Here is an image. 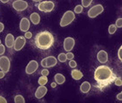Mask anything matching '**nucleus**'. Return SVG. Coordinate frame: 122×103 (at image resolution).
<instances>
[{
  "instance_id": "obj_1",
  "label": "nucleus",
  "mask_w": 122,
  "mask_h": 103,
  "mask_svg": "<svg viewBox=\"0 0 122 103\" xmlns=\"http://www.w3.org/2000/svg\"><path fill=\"white\" fill-rule=\"evenodd\" d=\"M35 46L41 50H47L51 48L54 43V37L49 31H41L35 36Z\"/></svg>"
},
{
  "instance_id": "obj_2",
  "label": "nucleus",
  "mask_w": 122,
  "mask_h": 103,
  "mask_svg": "<svg viewBox=\"0 0 122 103\" xmlns=\"http://www.w3.org/2000/svg\"><path fill=\"white\" fill-rule=\"evenodd\" d=\"M113 77V70L107 65H100L96 69L94 78L96 82L104 83L109 81Z\"/></svg>"
},
{
  "instance_id": "obj_3",
  "label": "nucleus",
  "mask_w": 122,
  "mask_h": 103,
  "mask_svg": "<svg viewBox=\"0 0 122 103\" xmlns=\"http://www.w3.org/2000/svg\"><path fill=\"white\" fill-rule=\"evenodd\" d=\"M75 13L71 10H67L65 12V14L63 15L62 18L60 20V22H59V25L62 28H65V27L70 25L73 21L75 20Z\"/></svg>"
},
{
  "instance_id": "obj_4",
  "label": "nucleus",
  "mask_w": 122,
  "mask_h": 103,
  "mask_svg": "<svg viewBox=\"0 0 122 103\" xmlns=\"http://www.w3.org/2000/svg\"><path fill=\"white\" fill-rule=\"evenodd\" d=\"M37 7L39 10L45 12V13H49V12L53 10L55 5L52 1H41L39 3Z\"/></svg>"
},
{
  "instance_id": "obj_5",
  "label": "nucleus",
  "mask_w": 122,
  "mask_h": 103,
  "mask_svg": "<svg viewBox=\"0 0 122 103\" xmlns=\"http://www.w3.org/2000/svg\"><path fill=\"white\" fill-rule=\"evenodd\" d=\"M104 11V7L102 5H96L88 10V16L89 18H96L97 15H101Z\"/></svg>"
},
{
  "instance_id": "obj_6",
  "label": "nucleus",
  "mask_w": 122,
  "mask_h": 103,
  "mask_svg": "<svg viewBox=\"0 0 122 103\" xmlns=\"http://www.w3.org/2000/svg\"><path fill=\"white\" fill-rule=\"evenodd\" d=\"M57 63H58V59L54 56H48L42 59L41 62V65L43 68H51L56 65Z\"/></svg>"
},
{
  "instance_id": "obj_7",
  "label": "nucleus",
  "mask_w": 122,
  "mask_h": 103,
  "mask_svg": "<svg viewBox=\"0 0 122 103\" xmlns=\"http://www.w3.org/2000/svg\"><path fill=\"white\" fill-rule=\"evenodd\" d=\"M10 69V61L6 56H0V70L5 73H8Z\"/></svg>"
},
{
  "instance_id": "obj_8",
  "label": "nucleus",
  "mask_w": 122,
  "mask_h": 103,
  "mask_svg": "<svg viewBox=\"0 0 122 103\" xmlns=\"http://www.w3.org/2000/svg\"><path fill=\"white\" fill-rule=\"evenodd\" d=\"M13 9L16 11H24L28 7V4L25 0H15L12 3Z\"/></svg>"
},
{
  "instance_id": "obj_9",
  "label": "nucleus",
  "mask_w": 122,
  "mask_h": 103,
  "mask_svg": "<svg viewBox=\"0 0 122 103\" xmlns=\"http://www.w3.org/2000/svg\"><path fill=\"white\" fill-rule=\"evenodd\" d=\"M39 68V64L36 60H31L28 62V64H27L26 68H25V72L28 75H32Z\"/></svg>"
},
{
  "instance_id": "obj_10",
  "label": "nucleus",
  "mask_w": 122,
  "mask_h": 103,
  "mask_svg": "<svg viewBox=\"0 0 122 103\" xmlns=\"http://www.w3.org/2000/svg\"><path fill=\"white\" fill-rule=\"evenodd\" d=\"M25 44H26V38L24 37V36H18L15 39V41H14V50L16 51V52L21 51L24 47Z\"/></svg>"
},
{
  "instance_id": "obj_11",
  "label": "nucleus",
  "mask_w": 122,
  "mask_h": 103,
  "mask_svg": "<svg viewBox=\"0 0 122 103\" xmlns=\"http://www.w3.org/2000/svg\"><path fill=\"white\" fill-rule=\"evenodd\" d=\"M75 46V39L72 37H66L64 39V49L66 52H71Z\"/></svg>"
},
{
  "instance_id": "obj_12",
  "label": "nucleus",
  "mask_w": 122,
  "mask_h": 103,
  "mask_svg": "<svg viewBox=\"0 0 122 103\" xmlns=\"http://www.w3.org/2000/svg\"><path fill=\"white\" fill-rule=\"evenodd\" d=\"M19 28H20V30L22 31V32H24V33L28 31V29L30 28V21L27 17L22 18L21 21H20Z\"/></svg>"
},
{
  "instance_id": "obj_13",
  "label": "nucleus",
  "mask_w": 122,
  "mask_h": 103,
  "mask_svg": "<svg viewBox=\"0 0 122 103\" xmlns=\"http://www.w3.org/2000/svg\"><path fill=\"white\" fill-rule=\"evenodd\" d=\"M46 93H47V88L46 86L40 85L37 88V89H36V91H35V95L37 99H41L46 95Z\"/></svg>"
},
{
  "instance_id": "obj_14",
  "label": "nucleus",
  "mask_w": 122,
  "mask_h": 103,
  "mask_svg": "<svg viewBox=\"0 0 122 103\" xmlns=\"http://www.w3.org/2000/svg\"><path fill=\"white\" fill-rule=\"evenodd\" d=\"M96 58H97V60H98L100 63L105 64V63H107V60H108V54H107V53L106 51L101 50L97 53Z\"/></svg>"
},
{
  "instance_id": "obj_15",
  "label": "nucleus",
  "mask_w": 122,
  "mask_h": 103,
  "mask_svg": "<svg viewBox=\"0 0 122 103\" xmlns=\"http://www.w3.org/2000/svg\"><path fill=\"white\" fill-rule=\"evenodd\" d=\"M14 41H15V38H14L12 34H8L5 36V46H6L8 48H13Z\"/></svg>"
},
{
  "instance_id": "obj_16",
  "label": "nucleus",
  "mask_w": 122,
  "mask_h": 103,
  "mask_svg": "<svg viewBox=\"0 0 122 103\" xmlns=\"http://www.w3.org/2000/svg\"><path fill=\"white\" fill-rule=\"evenodd\" d=\"M71 77L74 80H76V81H78V80H81V79L83 78V72L79 70H76V69H74V70H71Z\"/></svg>"
},
{
  "instance_id": "obj_17",
  "label": "nucleus",
  "mask_w": 122,
  "mask_h": 103,
  "mask_svg": "<svg viewBox=\"0 0 122 103\" xmlns=\"http://www.w3.org/2000/svg\"><path fill=\"white\" fill-rule=\"evenodd\" d=\"M29 21H30L33 24L38 25L41 22V16L38 13L36 12H34L30 15V17H29Z\"/></svg>"
},
{
  "instance_id": "obj_18",
  "label": "nucleus",
  "mask_w": 122,
  "mask_h": 103,
  "mask_svg": "<svg viewBox=\"0 0 122 103\" xmlns=\"http://www.w3.org/2000/svg\"><path fill=\"white\" fill-rule=\"evenodd\" d=\"M66 77L61 73H57L54 75V81L57 84H64L66 83Z\"/></svg>"
},
{
  "instance_id": "obj_19",
  "label": "nucleus",
  "mask_w": 122,
  "mask_h": 103,
  "mask_svg": "<svg viewBox=\"0 0 122 103\" xmlns=\"http://www.w3.org/2000/svg\"><path fill=\"white\" fill-rule=\"evenodd\" d=\"M90 88H91V85L88 81L83 82V83L80 85V91L83 94H87L90 90Z\"/></svg>"
},
{
  "instance_id": "obj_20",
  "label": "nucleus",
  "mask_w": 122,
  "mask_h": 103,
  "mask_svg": "<svg viewBox=\"0 0 122 103\" xmlns=\"http://www.w3.org/2000/svg\"><path fill=\"white\" fill-rule=\"evenodd\" d=\"M47 82H48V79L46 76H41V77H39V79H38V83H39V85H46L47 83Z\"/></svg>"
},
{
  "instance_id": "obj_21",
  "label": "nucleus",
  "mask_w": 122,
  "mask_h": 103,
  "mask_svg": "<svg viewBox=\"0 0 122 103\" xmlns=\"http://www.w3.org/2000/svg\"><path fill=\"white\" fill-rule=\"evenodd\" d=\"M14 101L15 103H25V99L22 94H17L14 98Z\"/></svg>"
},
{
  "instance_id": "obj_22",
  "label": "nucleus",
  "mask_w": 122,
  "mask_h": 103,
  "mask_svg": "<svg viewBox=\"0 0 122 103\" xmlns=\"http://www.w3.org/2000/svg\"><path fill=\"white\" fill-rule=\"evenodd\" d=\"M58 60H59V62H61V63H65V62L67 60L66 53H59V56H58Z\"/></svg>"
},
{
  "instance_id": "obj_23",
  "label": "nucleus",
  "mask_w": 122,
  "mask_h": 103,
  "mask_svg": "<svg viewBox=\"0 0 122 103\" xmlns=\"http://www.w3.org/2000/svg\"><path fill=\"white\" fill-rule=\"evenodd\" d=\"M81 1H82V6L83 8L89 7L92 4V2H93V0H81Z\"/></svg>"
},
{
  "instance_id": "obj_24",
  "label": "nucleus",
  "mask_w": 122,
  "mask_h": 103,
  "mask_svg": "<svg viewBox=\"0 0 122 103\" xmlns=\"http://www.w3.org/2000/svg\"><path fill=\"white\" fill-rule=\"evenodd\" d=\"M117 30V27L115 26V24H111L108 27V33L109 34H113Z\"/></svg>"
},
{
  "instance_id": "obj_25",
  "label": "nucleus",
  "mask_w": 122,
  "mask_h": 103,
  "mask_svg": "<svg viewBox=\"0 0 122 103\" xmlns=\"http://www.w3.org/2000/svg\"><path fill=\"white\" fill-rule=\"evenodd\" d=\"M83 9V7L82 6V5H78L74 8V11H73V12H74L75 14H80V13H82Z\"/></svg>"
},
{
  "instance_id": "obj_26",
  "label": "nucleus",
  "mask_w": 122,
  "mask_h": 103,
  "mask_svg": "<svg viewBox=\"0 0 122 103\" xmlns=\"http://www.w3.org/2000/svg\"><path fill=\"white\" fill-rule=\"evenodd\" d=\"M69 66L71 68L74 69L77 66V63H76V61H75L74 59H71V60H69Z\"/></svg>"
},
{
  "instance_id": "obj_27",
  "label": "nucleus",
  "mask_w": 122,
  "mask_h": 103,
  "mask_svg": "<svg viewBox=\"0 0 122 103\" xmlns=\"http://www.w3.org/2000/svg\"><path fill=\"white\" fill-rule=\"evenodd\" d=\"M115 26L119 29H121L122 27V18H118L115 22Z\"/></svg>"
},
{
  "instance_id": "obj_28",
  "label": "nucleus",
  "mask_w": 122,
  "mask_h": 103,
  "mask_svg": "<svg viewBox=\"0 0 122 103\" xmlns=\"http://www.w3.org/2000/svg\"><path fill=\"white\" fill-rule=\"evenodd\" d=\"M66 59H67L68 60L73 59H74V54H73L71 52H67V53H66Z\"/></svg>"
},
{
  "instance_id": "obj_29",
  "label": "nucleus",
  "mask_w": 122,
  "mask_h": 103,
  "mask_svg": "<svg viewBox=\"0 0 122 103\" xmlns=\"http://www.w3.org/2000/svg\"><path fill=\"white\" fill-rule=\"evenodd\" d=\"M114 84H115L116 86H119V87H120V86L122 85V79L120 78V77H119V78H116L115 82H114Z\"/></svg>"
},
{
  "instance_id": "obj_30",
  "label": "nucleus",
  "mask_w": 122,
  "mask_h": 103,
  "mask_svg": "<svg viewBox=\"0 0 122 103\" xmlns=\"http://www.w3.org/2000/svg\"><path fill=\"white\" fill-rule=\"evenodd\" d=\"M5 53V46L3 44H0V56L4 55Z\"/></svg>"
},
{
  "instance_id": "obj_31",
  "label": "nucleus",
  "mask_w": 122,
  "mask_h": 103,
  "mask_svg": "<svg viewBox=\"0 0 122 103\" xmlns=\"http://www.w3.org/2000/svg\"><path fill=\"white\" fill-rule=\"evenodd\" d=\"M32 33L31 32H28V31H27V32H25V34H24V37L26 38V39H31L32 38Z\"/></svg>"
},
{
  "instance_id": "obj_32",
  "label": "nucleus",
  "mask_w": 122,
  "mask_h": 103,
  "mask_svg": "<svg viewBox=\"0 0 122 103\" xmlns=\"http://www.w3.org/2000/svg\"><path fill=\"white\" fill-rule=\"evenodd\" d=\"M118 58H119V59L121 61L122 60V46H120L119 51H118Z\"/></svg>"
},
{
  "instance_id": "obj_33",
  "label": "nucleus",
  "mask_w": 122,
  "mask_h": 103,
  "mask_svg": "<svg viewBox=\"0 0 122 103\" xmlns=\"http://www.w3.org/2000/svg\"><path fill=\"white\" fill-rule=\"evenodd\" d=\"M41 75L42 76H46L47 77L48 75H49V70H48V69H43V70H41Z\"/></svg>"
},
{
  "instance_id": "obj_34",
  "label": "nucleus",
  "mask_w": 122,
  "mask_h": 103,
  "mask_svg": "<svg viewBox=\"0 0 122 103\" xmlns=\"http://www.w3.org/2000/svg\"><path fill=\"white\" fill-rule=\"evenodd\" d=\"M0 103H7V100L4 96L0 95Z\"/></svg>"
},
{
  "instance_id": "obj_35",
  "label": "nucleus",
  "mask_w": 122,
  "mask_h": 103,
  "mask_svg": "<svg viewBox=\"0 0 122 103\" xmlns=\"http://www.w3.org/2000/svg\"><path fill=\"white\" fill-rule=\"evenodd\" d=\"M5 29V24L3 23V22H0V33H2L3 31Z\"/></svg>"
},
{
  "instance_id": "obj_36",
  "label": "nucleus",
  "mask_w": 122,
  "mask_h": 103,
  "mask_svg": "<svg viewBox=\"0 0 122 103\" xmlns=\"http://www.w3.org/2000/svg\"><path fill=\"white\" fill-rule=\"evenodd\" d=\"M116 98H117V100H119V101H122V92L119 93V94H117Z\"/></svg>"
},
{
  "instance_id": "obj_37",
  "label": "nucleus",
  "mask_w": 122,
  "mask_h": 103,
  "mask_svg": "<svg viewBox=\"0 0 122 103\" xmlns=\"http://www.w3.org/2000/svg\"><path fill=\"white\" fill-rule=\"evenodd\" d=\"M5 73L4 72V71H2V70H0V79L4 78V77H5Z\"/></svg>"
},
{
  "instance_id": "obj_38",
  "label": "nucleus",
  "mask_w": 122,
  "mask_h": 103,
  "mask_svg": "<svg viewBox=\"0 0 122 103\" xmlns=\"http://www.w3.org/2000/svg\"><path fill=\"white\" fill-rule=\"evenodd\" d=\"M56 86H57L56 83H51V87H52V88H56Z\"/></svg>"
},
{
  "instance_id": "obj_39",
  "label": "nucleus",
  "mask_w": 122,
  "mask_h": 103,
  "mask_svg": "<svg viewBox=\"0 0 122 103\" xmlns=\"http://www.w3.org/2000/svg\"><path fill=\"white\" fill-rule=\"evenodd\" d=\"M0 2L3 3V4H6V3L10 2V0H0Z\"/></svg>"
},
{
  "instance_id": "obj_40",
  "label": "nucleus",
  "mask_w": 122,
  "mask_h": 103,
  "mask_svg": "<svg viewBox=\"0 0 122 103\" xmlns=\"http://www.w3.org/2000/svg\"><path fill=\"white\" fill-rule=\"evenodd\" d=\"M33 2H35V3H40V2H41V0H32Z\"/></svg>"
},
{
  "instance_id": "obj_41",
  "label": "nucleus",
  "mask_w": 122,
  "mask_h": 103,
  "mask_svg": "<svg viewBox=\"0 0 122 103\" xmlns=\"http://www.w3.org/2000/svg\"><path fill=\"white\" fill-rule=\"evenodd\" d=\"M0 44H2V43H1V39H0Z\"/></svg>"
}]
</instances>
